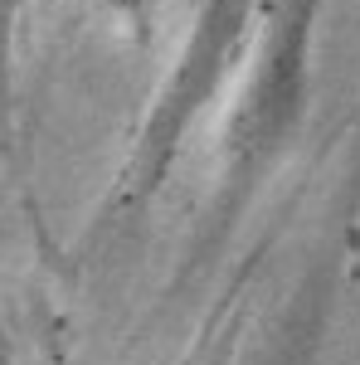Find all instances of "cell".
<instances>
[{
  "mask_svg": "<svg viewBox=\"0 0 360 365\" xmlns=\"http://www.w3.org/2000/svg\"><path fill=\"white\" fill-rule=\"evenodd\" d=\"M322 0H273L263 39L249 68V88L239 98V113L229 141L239 161H263L297 132L307 113V78H312V34H317Z\"/></svg>",
  "mask_w": 360,
  "mask_h": 365,
  "instance_id": "6da1fadb",
  "label": "cell"
},
{
  "mask_svg": "<svg viewBox=\"0 0 360 365\" xmlns=\"http://www.w3.org/2000/svg\"><path fill=\"white\" fill-rule=\"evenodd\" d=\"M249 15H253V0H205L200 5L190 34H185V49H180V63H175L166 93H161V103L151 113L146 141H141V180L146 185L170 166V156H175L180 137H185V127L195 122L200 103L215 98L220 78L239 58Z\"/></svg>",
  "mask_w": 360,
  "mask_h": 365,
  "instance_id": "7a4b0ae2",
  "label": "cell"
},
{
  "mask_svg": "<svg viewBox=\"0 0 360 365\" xmlns=\"http://www.w3.org/2000/svg\"><path fill=\"white\" fill-rule=\"evenodd\" d=\"M117 5V15L122 20H132V25H146L151 20V10H156V0H112Z\"/></svg>",
  "mask_w": 360,
  "mask_h": 365,
  "instance_id": "3957f363",
  "label": "cell"
}]
</instances>
